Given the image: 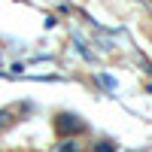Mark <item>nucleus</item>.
Listing matches in <instances>:
<instances>
[{
  "mask_svg": "<svg viewBox=\"0 0 152 152\" xmlns=\"http://www.w3.org/2000/svg\"><path fill=\"white\" fill-rule=\"evenodd\" d=\"M58 131L61 134H79V131H85V122H79L73 113H61L58 116Z\"/></svg>",
  "mask_w": 152,
  "mask_h": 152,
  "instance_id": "obj_1",
  "label": "nucleus"
},
{
  "mask_svg": "<svg viewBox=\"0 0 152 152\" xmlns=\"http://www.w3.org/2000/svg\"><path fill=\"white\" fill-rule=\"evenodd\" d=\"M58 152H79V143H76V140H70V137H67V140H64V143L58 146Z\"/></svg>",
  "mask_w": 152,
  "mask_h": 152,
  "instance_id": "obj_2",
  "label": "nucleus"
},
{
  "mask_svg": "<svg viewBox=\"0 0 152 152\" xmlns=\"http://www.w3.org/2000/svg\"><path fill=\"white\" fill-rule=\"evenodd\" d=\"M12 125V110H0V131Z\"/></svg>",
  "mask_w": 152,
  "mask_h": 152,
  "instance_id": "obj_3",
  "label": "nucleus"
},
{
  "mask_svg": "<svg viewBox=\"0 0 152 152\" xmlns=\"http://www.w3.org/2000/svg\"><path fill=\"white\" fill-rule=\"evenodd\" d=\"M94 152H116V146H113L110 140H100V143L94 146Z\"/></svg>",
  "mask_w": 152,
  "mask_h": 152,
  "instance_id": "obj_4",
  "label": "nucleus"
}]
</instances>
